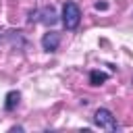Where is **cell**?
<instances>
[{"instance_id": "cell-2", "label": "cell", "mask_w": 133, "mask_h": 133, "mask_svg": "<svg viewBox=\"0 0 133 133\" xmlns=\"http://www.w3.org/2000/svg\"><path fill=\"white\" fill-rule=\"evenodd\" d=\"M79 21H81V8L75 2H64L62 4V25L69 31H73L79 27Z\"/></svg>"}, {"instance_id": "cell-7", "label": "cell", "mask_w": 133, "mask_h": 133, "mask_svg": "<svg viewBox=\"0 0 133 133\" xmlns=\"http://www.w3.org/2000/svg\"><path fill=\"white\" fill-rule=\"evenodd\" d=\"M106 8H108L106 2H96V10H106Z\"/></svg>"}, {"instance_id": "cell-5", "label": "cell", "mask_w": 133, "mask_h": 133, "mask_svg": "<svg viewBox=\"0 0 133 133\" xmlns=\"http://www.w3.org/2000/svg\"><path fill=\"white\" fill-rule=\"evenodd\" d=\"M19 100H21V94L17 91V89H12V91H8L6 94V98H4V110H15L17 106H19Z\"/></svg>"}, {"instance_id": "cell-3", "label": "cell", "mask_w": 133, "mask_h": 133, "mask_svg": "<svg viewBox=\"0 0 133 133\" xmlns=\"http://www.w3.org/2000/svg\"><path fill=\"white\" fill-rule=\"evenodd\" d=\"M29 21H31V23H33V21H39V23L52 27V25L58 21V15H56L54 6H44V8H39V10H33V12L29 15Z\"/></svg>"}, {"instance_id": "cell-6", "label": "cell", "mask_w": 133, "mask_h": 133, "mask_svg": "<svg viewBox=\"0 0 133 133\" xmlns=\"http://www.w3.org/2000/svg\"><path fill=\"white\" fill-rule=\"evenodd\" d=\"M106 79H108V73H102V71H91L89 73V83L91 85H102Z\"/></svg>"}, {"instance_id": "cell-4", "label": "cell", "mask_w": 133, "mask_h": 133, "mask_svg": "<svg viewBox=\"0 0 133 133\" xmlns=\"http://www.w3.org/2000/svg\"><path fill=\"white\" fill-rule=\"evenodd\" d=\"M58 46H60V33H58V31H48V33H44V37H42V48H44L46 52H56Z\"/></svg>"}, {"instance_id": "cell-1", "label": "cell", "mask_w": 133, "mask_h": 133, "mask_svg": "<svg viewBox=\"0 0 133 133\" xmlns=\"http://www.w3.org/2000/svg\"><path fill=\"white\" fill-rule=\"evenodd\" d=\"M94 125L100 127V129H104V131H110V133H114V131L121 129L118 123H116V116L108 108H98L94 112Z\"/></svg>"}]
</instances>
